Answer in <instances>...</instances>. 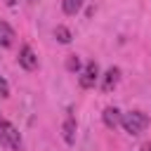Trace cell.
<instances>
[{
    "mask_svg": "<svg viewBox=\"0 0 151 151\" xmlns=\"http://www.w3.org/2000/svg\"><path fill=\"white\" fill-rule=\"evenodd\" d=\"M120 125L125 127V132H130V134H139V132L149 125V116L142 113V111H130V113H123Z\"/></svg>",
    "mask_w": 151,
    "mask_h": 151,
    "instance_id": "2",
    "label": "cell"
},
{
    "mask_svg": "<svg viewBox=\"0 0 151 151\" xmlns=\"http://www.w3.org/2000/svg\"><path fill=\"white\" fill-rule=\"evenodd\" d=\"M12 42H14V31H12V26L7 21L0 19V45L2 47H9Z\"/></svg>",
    "mask_w": 151,
    "mask_h": 151,
    "instance_id": "6",
    "label": "cell"
},
{
    "mask_svg": "<svg viewBox=\"0 0 151 151\" xmlns=\"http://www.w3.org/2000/svg\"><path fill=\"white\" fill-rule=\"evenodd\" d=\"M9 94V85H7V80L0 76V97H7Z\"/></svg>",
    "mask_w": 151,
    "mask_h": 151,
    "instance_id": "12",
    "label": "cell"
},
{
    "mask_svg": "<svg viewBox=\"0 0 151 151\" xmlns=\"http://www.w3.org/2000/svg\"><path fill=\"white\" fill-rule=\"evenodd\" d=\"M142 151H151V144H144V146H142Z\"/></svg>",
    "mask_w": 151,
    "mask_h": 151,
    "instance_id": "13",
    "label": "cell"
},
{
    "mask_svg": "<svg viewBox=\"0 0 151 151\" xmlns=\"http://www.w3.org/2000/svg\"><path fill=\"white\" fill-rule=\"evenodd\" d=\"M118 78H120V71H118L116 66H111V68L104 73V78H101V90H104V92H111V90L118 85Z\"/></svg>",
    "mask_w": 151,
    "mask_h": 151,
    "instance_id": "5",
    "label": "cell"
},
{
    "mask_svg": "<svg viewBox=\"0 0 151 151\" xmlns=\"http://www.w3.org/2000/svg\"><path fill=\"white\" fill-rule=\"evenodd\" d=\"M54 38L66 45V42H71V31H68L66 26H57V28H54Z\"/></svg>",
    "mask_w": 151,
    "mask_h": 151,
    "instance_id": "9",
    "label": "cell"
},
{
    "mask_svg": "<svg viewBox=\"0 0 151 151\" xmlns=\"http://www.w3.org/2000/svg\"><path fill=\"white\" fill-rule=\"evenodd\" d=\"M66 68H68V71H78V68H80V59H78L76 54H71V57L66 59Z\"/></svg>",
    "mask_w": 151,
    "mask_h": 151,
    "instance_id": "11",
    "label": "cell"
},
{
    "mask_svg": "<svg viewBox=\"0 0 151 151\" xmlns=\"http://www.w3.org/2000/svg\"><path fill=\"white\" fill-rule=\"evenodd\" d=\"M31 2H35V0H31Z\"/></svg>",
    "mask_w": 151,
    "mask_h": 151,
    "instance_id": "14",
    "label": "cell"
},
{
    "mask_svg": "<svg viewBox=\"0 0 151 151\" xmlns=\"http://www.w3.org/2000/svg\"><path fill=\"white\" fill-rule=\"evenodd\" d=\"M61 132H64V142H66V144H73V142H76V118L68 116V118L64 120Z\"/></svg>",
    "mask_w": 151,
    "mask_h": 151,
    "instance_id": "8",
    "label": "cell"
},
{
    "mask_svg": "<svg viewBox=\"0 0 151 151\" xmlns=\"http://www.w3.org/2000/svg\"><path fill=\"white\" fill-rule=\"evenodd\" d=\"M61 7H64V12H66V14H76V12L83 7V0H64V2H61Z\"/></svg>",
    "mask_w": 151,
    "mask_h": 151,
    "instance_id": "10",
    "label": "cell"
},
{
    "mask_svg": "<svg viewBox=\"0 0 151 151\" xmlns=\"http://www.w3.org/2000/svg\"><path fill=\"white\" fill-rule=\"evenodd\" d=\"M120 111L116 109V106H106L104 109V123H106V127H116L118 123H120Z\"/></svg>",
    "mask_w": 151,
    "mask_h": 151,
    "instance_id": "7",
    "label": "cell"
},
{
    "mask_svg": "<svg viewBox=\"0 0 151 151\" xmlns=\"http://www.w3.org/2000/svg\"><path fill=\"white\" fill-rule=\"evenodd\" d=\"M97 80H99V68H97L94 61H90V64L85 66L83 76H80V87H94Z\"/></svg>",
    "mask_w": 151,
    "mask_h": 151,
    "instance_id": "3",
    "label": "cell"
},
{
    "mask_svg": "<svg viewBox=\"0 0 151 151\" xmlns=\"http://www.w3.org/2000/svg\"><path fill=\"white\" fill-rule=\"evenodd\" d=\"M0 144L14 149V151H24V142H21V134L17 132V127L7 120L0 118Z\"/></svg>",
    "mask_w": 151,
    "mask_h": 151,
    "instance_id": "1",
    "label": "cell"
},
{
    "mask_svg": "<svg viewBox=\"0 0 151 151\" xmlns=\"http://www.w3.org/2000/svg\"><path fill=\"white\" fill-rule=\"evenodd\" d=\"M19 64H21L26 71H33V68L38 66V57L33 54V50H31L28 45H24V47L19 50Z\"/></svg>",
    "mask_w": 151,
    "mask_h": 151,
    "instance_id": "4",
    "label": "cell"
}]
</instances>
